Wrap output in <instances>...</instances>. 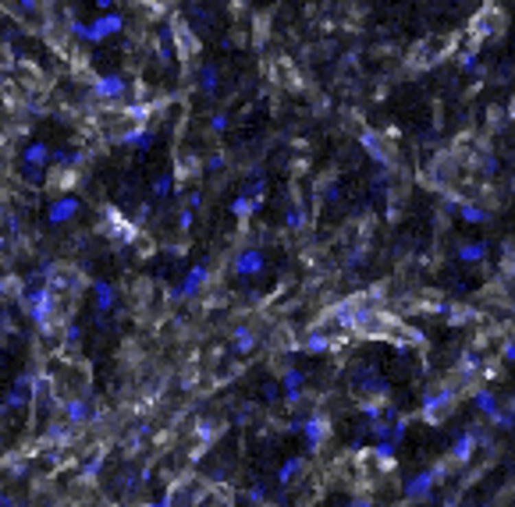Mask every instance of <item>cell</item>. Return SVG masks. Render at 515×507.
<instances>
[{"label":"cell","mask_w":515,"mask_h":507,"mask_svg":"<svg viewBox=\"0 0 515 507\" xmlns=\"http://www.w3.org/2000/svg\"><path fill=\"white\" fill-rule=\"evenodd\" d=\"M477 408H480L490 422H498V415H501V405H498V397H494V390H480V394H477Z\"/></svg>","instance_id":"8"},{"label":"cell","mask_w":515,"mask_h":507,"mask_svg":"<svg viewBox=\"0 0 515 507\" xmlns=\"http://www.w3.org/2000/svg\"><path fill=\"white\" fill-rule=\"evenodd\" d=\"M501 259H505V263H501V266H505V273H508V277H515V241H508V245H505V256H501Z\"/></svg>","instance_id":"11"},{"label":"cell","mask_w":515,"mask_h":507,"mask_svg":"<svg viewBox=\"0 0 515 507\" xmlns=\"http://www.w3.org/2000/svg\"><path fill=\"white\" fill-rule=\"evenodd\" d=\"M455 259H462V263H480V259H487V241H466V245H459V248H455Z\"/></svg>","instance_id":"7"},{"label":"cell","mask_w":515,"mask_h":507,"mask_svg":"<svg viewBox=\"0 0 515 507\" xmlns=\"http://www.w3.org/2000/svg\"><path fill=\"white\" fill-rule=\"evenodd\" d=\"M459 68H462L466 75H480V71H483V68H480V60H477V50H472V47L459 54Z\"/></svg>","instance_id":"10"},{"label":"cell","mask_w":515,"mask_h":507,"mask_svg":"<svg viewBox=\"0 0 515 507\" xmlns=\"http://www.w3.org/2000/svg\"><path fill=\"white\" fill-rule=\"evenodd\" d=\"M306 436H309V443H313V447H320V443L331 436V422H327L323 415H313L306 422Z\"/></svg>","instance_id":"5"},{"label":"cell","mask_w":515,"mask_h":507,"mask_svg":"<svg viewBox=\"0 0 515 507\" xmlns=\"http://www.w3.org/2000/svg\"><path fill=\"white\" fill-rule=\"evenodd\" d=\"M455 47V39H430V43H420L416 50L409 54V60H412V68H430V64H437V60H444V54Z\"/></svg>","instance_id":"3"},{"label":"cell","mask_w":515,"mask_h":507,"mask_svg":"<svg viewBox=\"0 0 515 507\" xmlns=\"http://www.w3.org/2000/svg\"><path fill=\"white\" fill-rule=\"evenodd\" d=\"M501 32H505V14L498 8H483V11L472 14V22H469V47L480 50L483 43L498 39Z\"/></svg>","instance_id":"2"},{"label":"cell","mask_w":515,"mask_h":507,"mask_svg":"<svg viewBox=\"0 0 515 507\" xmlns=\"http://www.w3.org/2000/svg\"><path fill=\"white\" fill-rule=\"evenodd\" d=\"M455 401H459V387L455 384H441L423 397V422L430 426H441V422L455 412Z\"/></svg>","instance_id":"1"},{"label":"cell","mask_w":515,"mask_h":507,"mask_svg":"<svg viewBox=\"0 0 515 507\" xmlns=\"http://www.w3.org/2000/svg\"><path fill=\"white\" fill-rule=\"evenodd\" d=\"M100 93H103V96H117V93H121V78H103V82H100Z\"/></svg>","instance_id":"12"},{"label":"cell","mask_w":515,"mask_h":507,"mask_svg":"<svg viewBox=\"0 0 515 507\" xmlns=\"http://www.w3.org/2000/svg\"><path fill=\"white\" fill-rule=\"evenodd\" d=\"M238 273H260L263 270V256L260 252H245V256H238Z\"/></svg>","instance_id":"9"},{"label":"cell","mask_w":515,"mask_h":507,"mask_svg":"<svg viewBox=\"0 0 515 507\" xmlns=\"http://www.w3.org/2000/svg\"><path fill=\"white\" fill-rule=\"evenodd\" d=\"M359 142L366 145V153L374 156L380 167H395V150H391V145H387L377 132H363V135H359Z\"/></svg>","instance_id":"4"},{"label":"cell","mask_w":515,"mask_h":507,"mask_svg":"<svg viewBox=\"0 0 515 507\" xmlns=\"http://www.w3.org/2000/svg\"><path fill=\"white\" fill-rule=\"evenodd\" d=\"M455 206H459V217H462L466 224H483V220L490 217L487 209H483V206H477L472 199H455Z\"/></svg>","instance_id":"6"}]
</instances>
